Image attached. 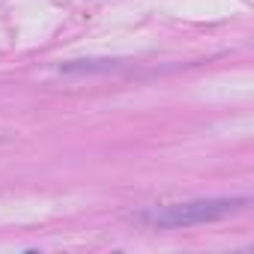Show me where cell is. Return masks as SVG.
I'll return each instance as SVG.
<instances>
[{
  "instance_id": "1",
  "label": "cell",
  "mask_w": 254,
  "mask_h": 254,
  "mask_svg": "<svg viewBox=\"0 0 254 254\" xmlns=\"http://www.w3.org/2000/svg\"><path fill=\"white\" fill-rule=\"evenodd\" d=\"M248 197H200V200H186V203H165L147 212V221L153 227H194V224H209L221 221L227 215H236L248 206Z\"/></svg>"
}]
</instances>
